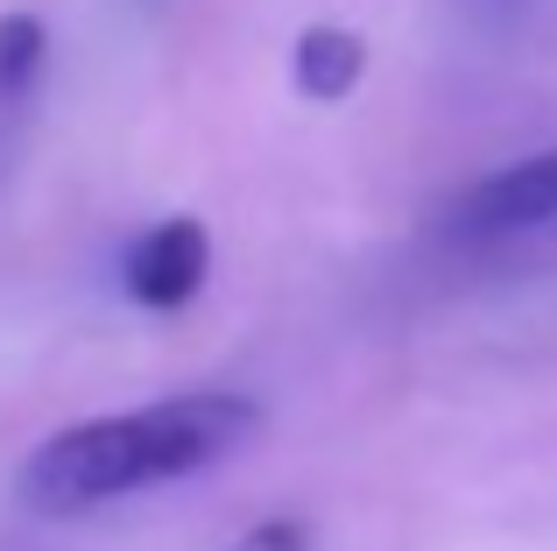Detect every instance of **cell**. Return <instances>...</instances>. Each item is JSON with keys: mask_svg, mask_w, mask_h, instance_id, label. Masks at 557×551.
I'll return each instance as SVG.
<instances>
[{"mask_svg": "<svg viewBox=\"0 0 557 551\" xmlns=\"http://www.w3.org/2000/svg\"><path fill=\"white\" fill-rule=\"evenodd\" d=\"M205 269H212V234L205 220H163L121 255V283L141 311H184L190 297L205 290Z\"/></svg>", "mask_w": 557, "mask_h": 551, "instance_id": "cell-3", "label": "cell"}, {"mask_svg": "<svg viewBox=\"0 0 557 551\" xmlns=\"http://www.w3.org/2000/svg\"><path fill=\"white\" fill-rule=\"evenodd\" d=\"M226 551H311V530H304L297 516H269V524H255L247 538H233Z\"/></svg>", "mask_w": 557, "mask_h": 551, "instance_id": "cell-6", "label": "cell"}, {"mask_svg": "<svg viewBox=\"0 0 557 551\" xmlns=\"http://www.w3.org/2000/svg\"><path fill=\"white\" fill-rule=\"evenodd\" d=\"M360 71H368V42L339 22H311L297 36V50H289V78L311 99H346L360 85Z\"/></svg>", "mask_w": 557, "mask_h": 551, "instance_id": "cell-4", "label": "cell"}, {"mask_svg": "<svg viewBox=\"0 0 557 551\" xmlns=\"http://www.w3.org/2000/svg\"><path fill=\"white\" fill-rule=\"evenodd\" d=\"M247 431H255V403L212 396V389L141 403V411H121V417H92V425H71L28 453L22 502L42 516H85L99 502L135 495V488L184 481V474L212 467Z\"/></svg>", "mask_w": 557, "mask_h": 551, "instance_id": "cell-1", "label": "cell"}, {"mask_svg": "<svg viewBox=\"0 0 557 551\" xmlns=\"http://www.w3.org/2000/svg\"><path fill=\"white\" fill-rule=\"evenodd\" d=\"M550 220H557V149L487 170L480 184H466V192L451 198V234H466V241L536 234V226H550Z\"/></svg>", "mask_w": 557, "mask_h": 551, "instance_id": "cell-2", "label": "cell"}, {"mask_svg": "<svg viewBox=\"0 0 557 551\" xmlns=\"http://www.w3.org/2000/svg\"><path fill=\"white\" fill-rule=\"evenodd\" d=\"M42 50H50V36H42L36 14H0V99H14V93L36 85Z\"/></svg>", "mask_w": 557, "mask_h": 551, "instance_id": "cell-5", "label": "cell"}]
</instances>
